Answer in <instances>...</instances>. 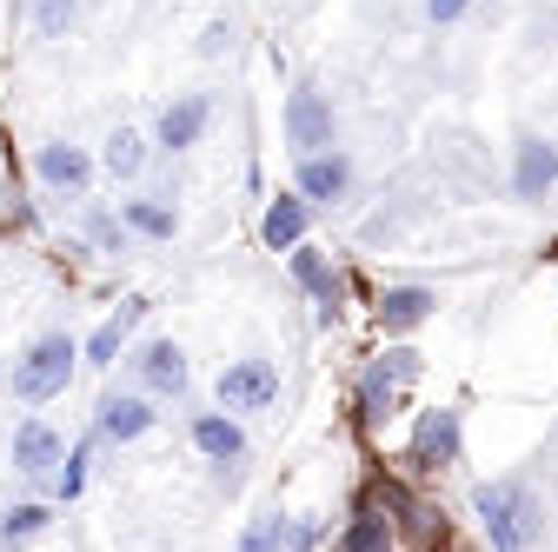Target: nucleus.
I'll return each mask as SVG.
<instances>
[{
    "instance_id": "obj_11",
    "label": "nucleus",
    "mask_w": 558,
    "mask_h": 552,
    "mask_svg": "<svg viewBox=\"0 0 558 552\" xmlns=\"http://www.w3.org/2000/svg\"><path fill=\"white\" fill-rule=\"evenodd\" d=\"M160 427V412H154V393H140V386H107L94 399V433L107 446H133V440H147Z\"/></svg>"
},
{
    "instance_id": "obj_4",
    "label": "nucleus",
    "mask_w": 558,
    "mask_h": 552,
    "mask_svg": "<svg viewBox=\"0 0 558 552\" xmlns=\"http://www.w3.org/2000/svg\"><path fill=\"white\" fill-rule=\"evenodd\" d=\"M126 373L140 393H154V399H186L193 386V367H186V347L173 333H147V339H133L126 347Z\"/></svg>"
},
{
    "instance_id": "obj_7",
    "label": "nucleus",
    "mask_w": 558,
    "mask_h": 552,
    "mask_svg": "<svg viewBox=\"0 0 558 552\" xmlns=\"http://www.w3.org/2000/svg\"><path fill=\"white\" fill-rule=\"evenodd\" d=\"M214 399H220L227 412H240V420H253V412H272V406H279V367H272L266 353H240V360L220 367Z\"/></svg>"
},
{
    "instance_id": "obj_25",
    "label": "nucleus",
    "mask_w": 558,
    "mask_h": 552,
    "mask_svg": "<svg viewBox=\"0 0 558 552\" xmlns=\"http://www.w3.org/2000/svg\"><path fill=\"white\" fill-rule=\"evenodd\" d=\"M287 526H293V513H259L240 532V552H287Z\"/></svg>"
},
{
    "instance_id": "obj_24",
    "label": "nucleus",
    "mask_w": 558,
    "mask_h": 552,
    "mask_svg": "<svg viewBox=\"0 0 558 552\" xmlns=\"http://www.w3.org/2000/svg\"><path fill=\"white\" fill-rule=\"evenodd\" d=\"M332 552H392V526H386V513L360 506V513H353V526L339 532V545H332Z\"/></svg>"
},
{
    "instance_id": "obj_1",
    "label": "nucleus",
    "mask_w": 558,
    "mask_h": 552,
    "mask_svg": "<svg viewBox=\"0 0 558 552\" xmlns=\"http://www.w3.org/2000/svg\"><path fill=\"white\" fill-rule=\"evenodd\" d=\"M74 373H81V339L66 326H47L8 360L0 393H8L14 406H47V399H60L66 386H74Z\"/></svg>"
},
{
    "instance_id": "obj_5",
    "label": "nucleus",
    "mask_w": 558,
    "mask_h": 552,
    "mask_svg": "<svg viewBox=\"0 0 558 552\" xmlns=\"http://www.w3.org/2000/svg\"><path fill=\"white\" fill-rule=\"evenodd\" d=\"M459 453H465V412L459 406H426L412 420L405 466L412 472H446V466H459Z\"/></svg>"
},
{
    "instance_id": "obj_15",
    "label": "nucleus",
    "mask_w": 558,
    "mask_h": 552,
    "mask_svg": "<svg viewBox=\"0 0 558 552\" xmlns=\"http://www.w3.org/2000/svg\"><path fill=\"white\" fill-rule=\"evenodd\" d=\"M186 440H193V453H199V459H214V466L246 459V427H240V412H227V406L193 412V420H186Z\"/></svg>"
},
{
    "instance_id": "obj_26",
    "label": "nucleus",
    "mask_w": 558,
    "mask_h": 552,
    "mask_svg": "<svg viewBox=\"0 0 558 552\" xmlns=\"http://www.w3.org/2000/svg\"><path fill=\"white\" fill-rule=\"evenodd\" d=\"M193 53H199V60L233 53V21H206V27H199V40H193Z\"/></svg>"
},
{
    "instance_id": "obj_23",
    "label": "nucleus",
    "mask_w": 558,
    "mask_h": 552,
    "mask_svg": "<svg viewBox=\"0 0 558 552\" xmlns=\"http://www.w3.org/2000/svg\"><path fill=\"white\" fill-rule=\"evenodd\" d=\"M27 27H34L40 47H60L81 27V0H27Z\"/></svg>"
},
{
    "instance_id": "obj_13",
    "label": "nucleus",
    "mask_w": 558,
    "mask_h": 552,
    "mask_svg": "<svg viewBox=\"0 0 558 552\" xmlns=\"http://www.w3.org/2000/svg\"><path fill=\"white\" fill-rule=\"evenodd\" d=\"M353 180H360V167H353V154H345V147H326V154H300V160H293V193H300L306 206H339V200H353Z\"/></svg>"
},
{
    "instance_id": "obj_3",
    "label": "nucleus",
    "mask_w": 558,
    "mask_h": 552,
    "mask_svg": "<svg viewBox=\"0 0 558 552\" xmlns=\"http://www.w3.org/2000/svg\"><path fill=\"white\" fill-rule=\"evenodd\" d=\"M279 141H287L293 160L339 147V107H332V94H326L319 81H300V87L287 94V107H279Z\"/></svg>"
},
{
    "instance_id": "obj_8",
    "label": "nucleus",
    "mask_w": 558,
    "mask_h": 552,
    "mask_svg": "<svg viewBox=\"0 0 558 552\" xmlns=\"http://www.w3.org/2000/svg\"><path fill=\"white\" fill-rule=\"evenodd\" d=\"M287 273H293V287L319 307V326L332 333V326L345 320V273L332 266V253H326V247H313V240H300V247L287 253Z\"/></svg>"
},
{
    "instance_id": "obj_28",
    "label": "nucleus",
    "mask_w": 558,
    "mask_h": 552,
    "mask_svg": "<svg viewBox=\"0 0 558 552\" xmlns=\"http://www.w3.org/2000/svg\"><path fill=\"white\" fill-rule=\"evenodd\" d=\"M313 539H319V519H293L287 526V552H313Z\"/></svg>"
},
{
    "instance_id": "obj_6",
    "label": "nucleus",
    "mask_w": 558,
    "mask_h": 552,
    "mask_svg": "<svg viewBox=\"0 0 558 552\" xmlns=\"http://www.w3.org/2000/svg\"><path fill=\"white\" fill-rule=\"evenodd\" d=\"M34 180L53 200H87L94 180H100V154L81 147V141H40L34 147Z\"/></svg>"
},
{
    "instance_id": "obj_17",
    "label": "nucleus",
    "mask_w": 558,
    "mask_h": 552,
    "mask_svg": "<svg viewBox=\"0 0 558 552\" xmlns=\"http://www.w3.org/2000/svg\"><path fill=\"white\" fill-rule=\"evenodd\" d=\"M306 227H313V206L287 187V193H272L266 214H259V247H266V253H293V247L306 240Z\"/></svg>"
},
{
    "instance_id": "obj_14",
    "label": "nucleus",
    "mask_w": 558,
    "mask_h": 552,
    "mask_svg": "<svg viewBox=\"0 0 558 552\" xmlns=\"http://www.w3.org/2000/svg\"><path fill=\"white\" fill-rule=\"evenodd\" d=\"M60 459H66V440L40 420V412L14 420V440H8V466H14V479H34V487H47Z\"/></svg>"
},
{
    "instance_id": "obj_27",
    "label": "nucleus",
    "mask_w": 558,
    "mask_h": 552,
    "mask_svg": "<svg viewBox=\"0 0 558 552\" xmlns=\"http://www.w3.org/2000/svg\"><path fill=\"white\" fill-rule=\"evenodd\" d=\"M472 14V0H426V27H459Z\"/></svg>"
},
{
    "instance_id": "obj_12",
    "label": "nucleus",
    "mask_w": 558,
    "mask_h": 552,
    "mask_svg": "<svg viewBox=\"0 0 558 552\" xmlns=\"http://www.w3.org/2000/svg\"><path fill=\"white\" fill-rule=\"evenodd\" d=\"M206 127H214V94H173L160 113H154V154L180 160L206 141Z\"/></svg>"
},
{
    "instance_id": "obj_18",
    "label": "nucleus",
    "mask_w": 558,
    "mask_h": 552,
    "mask_svg": "<svg viewBox=\"0 0 558 552\" xmlns=\"http://www.w3.org/2000/svg\"><path fill=\"white\" fill-rule=\"evenodd\" d=\"M120 220H126L133 240L167 247V240L180 233V206H173V193H126V200H120Z\"/></svg>"
},
{
    "instance_id": "obj_21",
    "label": "nucleus",
    "mask_w": 558,
    "mask_h": 552,
    "mask_svg": "<svg viewBox=\"0 0 558 552\" xmlns=\"http://www.w3.org/2000/svg\"><path fill=\"white\" fill-rule=\"evenodd\" d=\"M47 526H53V500H14V506H0V545H8V552L34 545Z\"/></svg>"
},
{
    "instance_id": "obj_10",
    "label": "nucleus",
    "mask_w": 558,
    "mask_h": 552,
    "mask_svg": "<svg viewBox=\"0 0 558 552\" xmlns=\"http://www.w3.org/2000/svg\"><path fill=\"white\" fill-rule=\"evenodd\" d=\"M439 287H426V280H392V287H379L373 293V320H379V333L386 339H412L418 326H433L439 320Z\"/></svg>"
},
{
    "instance_id": "obj_19",
    "label": "nucleus",
    "mask_w": 558,
    "mask_h": 552,
    "mask_svg": "<svg viewBox=\"0 0 558 552\" xmlns=\"http://www.w3.org/2000/svg\"><path fill=\"white\" fill-rule=\"evenodd\" d=\"M147 160H154V133H140V127H113L100 141V173L113 187H133L140 173H147Z\"/></svg>"
},
{
    "instance_id": "obj_16",
    "label": "nucleus",
    "mask_w": 558,
    "mask_h": 552,
    "mask_svg": "<svg viewBox=\"0 0 558 552\" xmlns=\"http://www.w3.org/2000/svg\"><path fill=\"white\" fill-rule=\"evenodd\" d=\"M140 313H147V300H126L113 320H100V326L81 339V367H94V373H113V367L126 360V347H133V326H140Z\"/></svg>"
},
{
    "instance_id": "obj_20",
    "label": "nucleus",
    "mask_w": 558,
    "mask_h": 552,
    "mask_svg": "<svg viewBox=\"0 0 558 552\" xmlns=\"http://www.w3.org/2000/svg\"><path fill=\"white\" fill-rule=\"evenodd\" d=\"M94 446H100V433H87V440H74V446H66V459H60V466H53V479H47V500H53V506H74V500L87 493Z\"/></svg>"
},
{
    "instance_id": "obj_2",
    "label": "nucleus",
    "mask_w": 558,
    "mask_h": 552,
    "mask_svg": "<svg viewBox=\"0 0 558 552\" xmlns=\"http://www.w3.org/2000/svg\"><path fill=\"white\" fill-rule=\"evenodd\" d=\"M472 513H478L485 539H493V552H525L538 539V500L525 479H485V487H472Z\"/></svg>"
},
{
    "instance_id": "obj_9",
    "label": "nucleus",
    "mask_w": 558,
    "mask_h": 552,
    "mask_svg": "<svg viewBox=\"0 0 558 552\" xmlns=\"http://www.w3.org/2000/svg\"><path fill=\"white\" fill-rule=\"evenodd\" d=\"M506 193H512L519 206H545V200L558 193V141H551V133H519V141H512Z\"/></svg>"
},
{
    "instance_id": "obj_22",
    "label": "nucleus",
    "mask_w": 558,
    "mask_h": 552,
    "mask_svg": "<svg viewBox=\"0 0 558 552\" xmlns=\"http://www.w3.org/2000/svg\"><path fill=\"white\" fill-rule=\"evenodd\" d=\"M81 240H87V253H107V260H120V253L133 247V233H126V220H120V206H100V200H87Z\"/></svg>"
}]
</instances>
